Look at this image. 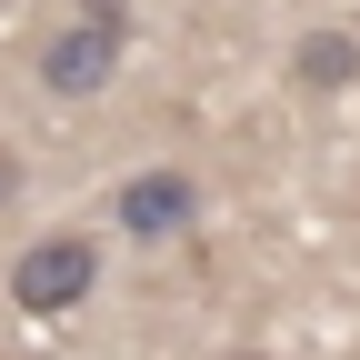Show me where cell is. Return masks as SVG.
Masks as SVG:
<instances>
[{
  "instance_id": "obj_1",
  "label": "cell",
  "mask_w": 360,
  "mask_h": 360,
  "mask_svg": "<svg viewBox=\"0 0 360 360\" xmlns=\"http://www.w3.org/2000/svg\"><path fill=\"white\" fill-rule=\"evenodd\" d=\"M120 51H130L120 0H80V20H60L40 40V90H51V101H101L120 80Z\"/></svg>"
},
{
  "instance_id": "obj_2",
  "label": "cell",
  "mask_w": 360,
  "mask_h": 360,
  "mask_svg": "<svg viewBox=\"0 0 360 360\" xmlns=\"http://www.w3.org/2000/svg\"><path fill=\"white\" fill-rule=\"evenodd\" d=\"M90 290H101V240H90V231L20 240V260H11V300L30 310V321H70Z\"/></svg>"
},
{
  "instance_id": "obj_3",
  "label": "cell",
  "mask_w": 360,
  "mask_h": 360,
  "mask_svg": "<svg viewBox=\"0 0 360 360\" xmlns=\"http://www.w3.org/2000/svg\"><path fill=\"white\" fill-rule=\"evenodd\" d=\"M110 220H120L130 240H180V231L200 220V180L170 170V160H160V170H130L120 191H110Z\"/></svg>"
},
{
  "instance_id": "obj_4",
  "label": "cell",
  "mask_w": 360,
  "mask_h": 360,
  "mask_svg": "<svg viewBox=\"0 0 360 360\" xmlns=\"http://www.w3.org/2000/svg\"><path fill=\"white\" fill-rule=\"evenodd\" d=\"M290 80H300V90H350V80H360V40H350V30H300Z\"/></svg>"
},
{
  "instance_id": "obj_5",
  "label": "cell",
  "mask_w": 360,
  "mask_h": 360,
  "mask_svg": "<svg viewBox=\"0 0 360 360\" xmlns=\"http://www.w3.org/2000/svg\"><path fill=\"white\" fill-rule=\"evenodd\" d=\"M11 191H20V160H11V150H0V200H11Z\"/></svg>"
},
{
  "instance_id": "obj_6",
  "label": "cell",
  "mask_w": 360,
  "mask_h": 360,
  "mask_svg": "<svg viewBox=\"0 0 360 360\" xmlns=\"http://www.w3.org/2000/svg\"><path fill=\"white\" fill-rule=\"evenodd\" d=\"M231 360H260V350H231Z\"/></svg>"
}]
</instances>
